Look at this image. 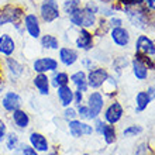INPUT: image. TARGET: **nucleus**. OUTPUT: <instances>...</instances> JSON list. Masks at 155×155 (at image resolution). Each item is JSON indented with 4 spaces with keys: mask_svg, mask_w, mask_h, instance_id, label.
<instances>
[{
    "mask_svg": "<svg viewBox=\"0 0 155 155\" xmlns=\"http://www.w3.org/2000/svg\"><path fill=\"white\" fill-rule=\"evenodd\" d=\"M102 134L103 137H104V140H106L107 144H113L116 141V130L114 127L111 126H103V130H102Z\"/></svg>",
    "mask_w": 155,
    "mask_h": 155,
    "instance_id": "cd10ccee",
    "label": "nucleus"
},
{
    "mask_svg": "<svg viewBox=\"0 0 155 155\" xmlns=\"http://www.w3.org/2000/svg\"><path fill=\"white\" fill-rule=\"evenodd\" d=\"M0 92H2V85H0Z\"/></svg>",
    "mask_w": 155,
    "mask_h": 155,
    "instance_id": "79ce46f5",
    "label": "nucleus"
},
{
    "mask_svg": "<svg viewBox=\"0 0 155 155\" xmlns=\"http://www.w3.org/2000/svg\"><path fill=\"white\" fill-rule=\"evenodd\" d=\"M24 16L23 8L14 4H7L0 8V27L7 24H16Z\"/></svg>",
    "mask_w": 155,
    "mask_h": 155,
    "instance_id": "f03ea898",
    "label": "nucleus"
},
{
    "mask_svg": "<svg viewBox=\"0 0 155 155\" xmlns=\"http://www.w3.org/2000/svg\"><path fill=\"white\" fill-rule=\"evenodd\" d=\"M81 6V0H65L64 2V12L66 13V16L69 17L71 14H74L76 10H79Z\"/></svg>",
    "mask_w": 155,
    "mask_h": 155,
    "instance_id": "a878e982",
    "label": "nucleus"
},
{
    "mask_svg": "<svg viewBox=\"0 0 155 155\" xmlns=\"http://www.w3.org/2000/svg\"><path fill=\"white\" fill-rule=\"evenodd\" d=\"M133 72H134L135 78L140 79V81H144V79H147V76H148L147 65H145L141 59H138L137 57H135V59L133 61Z\"/></svg>",
    "mask_w": 155,
    "mask_h": 155,
    "instance_id": "aec40b11",
    "label": "nucleus"
},
{
    "mask_svg": "<svg viewBox=\"0 0 155 155\" xmlns=\"http://www.w3.org/2000/svg\"><path fill=\"white\" fill-rule=\"evenodd\" d=\"M135 102H137V110L143 111L147 109L148 103L151 102V99H150L147 92H140V93L137 94V97H135Z\"/></svg>",
    "mask_w": 155,
    "mask_h": 155,
    "instance_id": "393cba45",
    "label": "nucleus"
},
{
    "mask_svg": "<svg viewBox=\"0 0 155 155\" xmlns=\"http://www.w3.org/2000/svg\"><path fill=\"white\" fill-rule=\"evenodd\" d=\"M2 104L7 111H14L17 109H20L21 106V97L14 92H7L4 94L3 100H2Z\"/></svg>",
    "mask_w": 155,
    "mask_h": 155,
    "instance_id": "9b49d317",
    "label": "nucleus"
},
{
    "mask_svg": "<svg viewBox=\"0 0 155 155\" xmlns=\"http://www.w3.org/2000/svg\"><path fill=\"white\" fill-rule=\"evenodd\" d=\"M6 65H7V69L10 71V74H13V76H20L24 72V68L18 61H16L14 58L7 57L6 59Z\"/></svg>",
    "mask_w": 155,
    "mask_h": 155,
    "instance_id": "b1692460",
    "label": "nucleus"
},
{
    "mask_svg": "<svg viewBox=\"0 0 155 155\" xmlns=\"http://www.w3.org/2000/svg\"><path fill=\"white\" fill-rule=\"evenodd\" d=\"M30 143H31L33 148H35L37 151H47L48 150V141L42 134L33 133L30 135Z\"/></svg>",
    "mask_w": 155,
    "mask_h": 155,
    "instance_id": "a211bd4d",
    "label": "nucleus"
},
{
    "mask_svg": "<svg viewBox=\"0 0 155 155\" xmlns=\"http://www.w3.org/2000/svg\"><path fill=\"white\" fill-rule=\"evenodd\" d=\"M78 111H79V114H81L82 118H92V113H90L89 110V107H86V106H78Z\"/></svg>",
    "mask_w": 155,
    "mask_h": 155,
    "instance_id": "7c9ffc66",
    "label": "nucleus"
},
{
    "mask_svg": "<svg viewBox=\"0 0 155 155\" xmlns=\"http://www.w3.org/2000/svg\"><path fill=\"white\" fill-rule=\"evenodd\" d=\"M83 155H87V154H83Z\"/></svg>",
    "mask_w": 155,
    "mask_h": 155,
    "instance_id": "37998d69",
    "label": "nucleus"
},
{
    "mask_svg": "<svg viewBox=\"0 0 155 155\" xmlns=\"http://www.w3.org/2000/svg\"><path fill=\"white\" fill-rule=\"evenodd\" d=\"M17 144H18V137H17L14 133L8 134L7 143H6V145H7V150H14V148L17 147Z\"/></svg>",
    "mask_w": 155,
    "mask_h": 155,
    "instance_id": "c85d7f7f",
    "label": "nucleus"
},
{
    "mask_svg": "<svg viewBox=\"0 0 155 155\" xmlns=\"http://www.w3.org/2000/svg\"><path fill=\"white\" fill-rule=\"evenodd\" d=\"M41 47L45 49H58L59 48V41L52 34H45L41 37Z\"/></svg>",
    "mask_w": 155,
    "mask_h": 155,
    "instance_id": "5701e85b",
    "label": "nucleus"
},
{
    "mask_svg": "<svg viewBox=\"0 0 155 155\" xmlns=\"http://www.w3.org/2000/svg\"><path fill=\"white\" fill-rule=\"evenodd\" d=\"M24 28L28 33L30 37L33 38H38L41 35V25H40V20L38 16L34 13H28L24 16Z\"/></svg>",
    "mask_w": 155,
    "mask_h": 155,
    "instance_id": "423d86ee",
    "label": "nucleus"
},
{
    "mask_svg": "<svg viewBox=\"0 0 155 155\" xmlns=\"http://www.w3.org/2000/svg\"><path fill=\"white\" fill-rule=\"evenodd\" d=\"M33 69L37 74H47V72H55L58 69V61L51 57L37 58L33 64Z\"/></svg>",
    "mask_w": 155,
    "mask_h": 155,
    "instance_id": "20e7f679",
    "label": "nucleus"
},
{
    "mask_svg": "<svg viewBox=\"0 0 155 155\" xmlns=\"http://www.w3.org/2000/svg\"><path fill=\"white\" fill-rule=\"evenodd\" d=\"M82 92L81 90H76L75 92V96H74V99H75V103H78V104H81V102H82Z\"/></svg>",
    "mask_w": 155,
    "mask_h": 155,
    "instance_id": "e433bc0d",
    "label": "nucleus"
},
{
    "mask_svg": "<svg viewBox=\"0 0 155 155\" xmlns=\"http://www.w3.org/2000/svg\"><path fill=\"white\" fill-rule=\"evenodd\" d=\"M144 3L147 4L150 10H155V0H144Z\"/></svg>",
    "mask_w": 155,
    "mask_h": 155,
    "instance_id": "4c0bfd02",
    "label": "nucleus"
},
{
    "mask_svg": "<svg viewBox=\"0 0 155 155\" xmlns=\"http://www.w3.org/2000/svg\"><path fill=\"white\" fill-rule=\"evenodd\" d=\"M71 81L74 82V85L78 87V90L81 92H85L87 89V76L83 71H78L75 72L72 76H71Z\"/></svg>",
    "mask_w": 155,
    "mask_h": 155,
    "instance_id": "412c9836",
    "label": "nucleus"
},
{
    "mask_svg": "<svg viewBox=\"0 0 155 155\" xmlns=\"http://www.w3.org/2000/svg\"><path fill=\"white\" fill-rule=\"evenodd\" d=\"M121 23L123 21L120 20V18H111L110 23H109V25H110L111 28H116V27H121Z\"/></svg>",
    "mask_w": 155,
    "mask_h": 155,
    "instance_id": "f704fd0d",
    "label": "nucleus"
},
{
    "mask_svg": "<svg viewBox=\"0 0 155 155\" xmlns=\"http://www.w3.org/2000/svg\"><path fill=\"white\" fill-rule=\"evenodd\" d=\"M148 96H150V99H155V86L148 87Z\"/></svg>",
    "mask_w": 155,
    "mask_h": 155,
    "instance_id": "58836bf2",
    "label": "nucleus"
},
{
    "mask_svg": "<svg viewBox=\"0 0 155 155\" xmlns=\"http://www.w3.org/2000/svg\"><path fill=\"white\" fill-rule=\"evenodd\" d=\"M58 97L61 100L62 106L68 107L71 103H72V100H74V92L71 90V87L68 85L59 86V87H58Z\"/></svg>",
    "mask_w": 155,
    "mask_h": 155,
    "instance_id": "f3484780",
    "label": "nucleus"
},
{
    "mask_svg": "<svg viewBox=\"0 0 155 155\" xmlns=\"http://www.w3.org/2000/svg\"><path fill=\"white\" fill-rule=\"evenodd\" d=\"M34 86L38 89L41 94H48L49 93V79L45 74H38L34 78Z\"/></svg>",
    "mask_w": 155,
    "mask_h": 155,
    "instance_id": "6ab92c4d",
    "label": "nucleus"
},
{
    "mask_svg": "<svg viewBox=\"0 0 155 155\" xmlns=\"http://www.w3.org/2000/svg\"><path fill=\"white\" fill-rule=\"evenodd\" d=\"M23 155H38V152L33 147H23Z\"/></svg>",
    "mask_w": 155,
    "mask_h": 155,
    "instance_id": "473e14b6",
    "label": "nucleus"
},
{
    "mask_svg": "<svg viewBox=\"0 0 155 155\" xmlns=\"http://www.w3.org/2000/svg\"><path fill=\"white\" fill-rule=\"evenodd\" d=\"M107 79H109V74L106 72V69L97 68V69L90 71V74L87 75V86L96 89V87L103 86V83H104Z\"/></svg>",
    "mask_w": 155,
    "mask_h": 155,
    "instance_id": "0eeeda50",
    "label": "nucleus"
},
{
    "mask_svg": "<svg viewBox=\"0 0 155 155\" xmlns=\"http://www.w3.org/2000/svg\"><path fill=\"white\" fill-rule=\"evenodd\" d=\"M13 121H14V124H16L17 127H20V128H25V127L28 126V123H30V117H28V114H27L25 111L17 109V110L13 111Z\"/></svg>",
    "mask_w": 155,
    "mask_h": 155,
    "instance_id": "4be33fe9",
    "label": "nucleus"
},
{
    "mask_svg": "<svg viewBox=\"0 0 155 155\" xmlns=\"http://www.w3.org/2000/svg\"><path fill=\"white\" fill-rule=\"evenodd\" d=\"M4 134H6V124L0 120V141L4 138Z\"/></svg>",
    "mask_w": 155,
    "mask_h": 155,
    "instance_id": "c9c22d12",
    "label": "nucleus"
},
{
    "mask_svg": "<svg viewBox=\"0 0 155 155\" xmlns=\"http://www.w3.org/2000/svg\"><path fill=\"white\" fill-rule=\"evenodd\" d=\"M89 110L92 113V118L97 117L100 114V111H102V107H103V97L102 94L99 93V92H94L89 96Z\"/></svg>",
    "mask_w": 155,
    "mask_h": 155,
    "instance_id": "2eb2a0df",
    "label": "nucleus"
},
{
    "mask_svg": "<svg viewBox=\"0 0 155 155\" xmlns=\"http://www.w3.org/2000/svg\"><path fill=\"white\" fill-rule=\"evenodd\" d=\"M124 12H126L128 20L133 23V25L138 27V28L147 27V17H145V13L143 10L137 8L135 6H126Z\"/></svg>",
    "mask_w": 155,
    "mask_h": 155,
    "instance_id": "39448f33",
    "label": "nucleus"
},
{
    "mask_svg": "<svg viewBox=\"0 0 155 155\" xmlns=\"http://www.w3.org/2000/svg\"><path fill=\"white\" fill-rule=\"evenodd\" d=\"M123 116V107L120 103H113L109 109L106 110V114H104V117H106V121L110 123V124H114V123H117L120 118H121Z\"/></svg>",
    "mask_w": 155,
    "mask_h": 155,
    "instance_id": "dca6fc26",
    "label": "nucleus"
},
{
    "mask_svg": "<svg viewBox=\"0 0 155 155\" xmlns=\"http://www.w3.org/2000/svg\"><path fill=\"white\" fill-rule=\"evenodd\" d=\"M16 51V42L10 34H2L0 35V54L4 57H12Z\"/></svg>",
    "mask_w": 155,
    "mask_h": 155,
    "instance_id": "1a4fd4ad",
    "label": "nucleus"
},
{
    "mask_svg": "<svg viewBox=\"0 0 155 155\" xmlns=\"http://www.w3.org/2000/svg\"><path fill=\"white\" fill-rule=\"evenodd\" d=\"M124 6H138V4L144 3V0H118Z\"/></svg>",
    "mask_w": 155,
    "mask_h": 155,
    "instance_id": "2f4dec72",
    "label": "nucleus"
},
{
    "mask_svg": "<svg viewBox=\"0 0 155 155\" xmlns=\"http://www.w3.org/2000/svg\"><path fill=\"white\" fill-rule=\"evenodd\" d=\"M135 49L145 55H155V44L147 35H140L135 42Z\"/></svg>",
    "mask_w": 155,
    "mask_h": 155,
    "instance_id": "f8f14e48",
    "label": "nucleus"
},
{
    "mask_svg": "<svg viewBox=\"0 0 155 155\" xmlns=\"http://www.w3.org/2000/svg\"><path fill=\"white\" fill-rule=\"evenodd\" d=\"M69 131L72 137H81V135H90L93 133L92 126L86 124V123H81L76 120H71L69 121Z\"/></svg>",
    "mask_w": 155,
    "mask_h": 155,
    "instance_id": "6e6552de",
    "label": "nucleus"
},
{
    "mask_svg": "<svg viewBox=\"0 0 155 155\" xmlns=\"http://www.w3.org/2000/svg\"><path fill=\"white\" fill-rule=\"evenodd\" d=\"M96 126H97V131L102 134V130H103V126H104V124H103L102 121H96Z\"/></svg>",
    "mask_w": 155,
    "mask_h": 155,
    "instance_id": "ea45409f",
    "label": "nucleus"
},
{
    "mask_svg": "<svg viewBox=\"0 0 155 155\" xmlns=\"http://www.w3.org/2000/svg\"><path fill=\"white\" fill-rule=\"evenodd\" d=\"M69 21L76 27L89 28V27H93L94 23H96V13H93L92 10L86 7H81L74 14H71Z\"/></svg>",
    "mask_w": 155,
    "mask_h": 155,
    "instance_id": "f257e3e1",
    "label": "nucleus"
},
{
    "mask_svg": "<svg viewBox=\"0 0 155 155\" xmlns=\"http://www.w3.org/2000/svg\"><path fill=\"white\" fill-rule=\"evenodd\" d=\"M40 16L45 23H54L59 18V4L57 0H42L40 6Z\"/></svg>",
    "mask_w": 155,
    "mask_h": 155,
    "instance_id": "7ed1b4c3",
    "label": "nucleus"
},
{
    "mask_svg": "<svg viewBox=\"0 0 155 155\" xmlns=\"http://www.w3.org/2000/svg\"><path fill=\"white\" fill-rule=\"evenodd\" d=\"M69 82V76L65 74V72H55L52 78V86L55 87H59V86H64V85H68Z\"/></svg>",
    "mask_w": 155,
    "mask_h": 155,
    "instance_id": "bb28decb",
    "label": "nucleus"
},
{
    "mask_svg": "<svg viewBox=\"0 0 155 155\" xmlns=\"http://www.w3.org/2000/svg\"><path fill=\"white\" fill-rule=\"evenodd\" d=\"M143 131V128L140 126H130L128 128H126L124 130V135L126 137H131V135H137V134H140Z\"/></svg>",
    "mask_w": 155,
    "mask_h": 155,
    "instance_id": "c756f323",
    "label": "nucleus"
},
{
    "mask_svg": "<svg viewBox=\"0 0 155 155\" xmlns=\"http://www.w3.org/2000/svg\"><path fill=\"white\" fill-rule=\"evenodd\" d=\"M111 40L118 47H126L130 42V34L123 27H116L111 30Z\"/></svg>",
    "mask_w": 155,
    "mask_h": 155,
    "instance_id": "4468645a",
    "label": "nucleus"
},
{
    "mask_svg": "<svg viewBox=\"0 0 155 155\" xmlns=\"http://www.w3.org/2000/svg\"><path fill=\"white\" fill-rule=\"evenodd\" d=\"M76 117V111L74 109H66L65 110V118L66 120H74Z\"/></svg>",
    "mask_w": 155,
    "mask_h": 155,
    "instance_id": "72a5a7b5",
    "label": "nucleus"
},
{
    "mask_svg": "<svg viewBox=\"0 0 155 155\" xmlns=\"http://www.w3.org/2000/svg\"><path fill=\"white\" fill-rule=\"evenodd\" d=\"M75 44L79 49H90L93 47V35L87 31L86 28H82L79 33H78V37H76V41H75Z\"/></svg>",
    "mask_w": 155,
    "mask_h": 155,
    "instance_id": "9d476101",
    "label": "nucleus"
},
{
    "mask_svg": "<svg viewBox=\"0 0 155 155\" xmlns=\"http://www.w3.org/2000/svg\"><path fill=\"white\" fill-rule=\"evenodd\" d=\"M49 155H57V154H55V152H52V154H49Z\"/></svg>",
    "mask_w": 155,
    "mask_h": 155,
    "instance_id": "a19ab883",
    "label": "nucleus"
},
{
    "mask_svg": "<svg viewBox=\"0 0 155 155\" xmlns=\"http://www.w3.org/2000/svg\"><path fill=\"white\" fill-rule=\"evenodd\" d=\"M78 52L76 49L69 48V47H62L59 48V61L65 66H72L78 61Z\"/></svg>",
    "mask_w": 155,
    "mask_h": 155,
    "instance_id": "ddd939ff",
    "label": "nucleus"
}]
</instances>
